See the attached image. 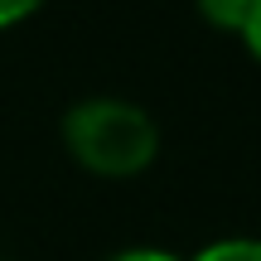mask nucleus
Returning a JSON list of instances; mask_svg holds the SVG:
<instances>
[{"label":"nucleus","instance_id":"obj_1","mask_svg":"<svg viewBox=\"0 0 261 261\" xmlns=\"http://www.w3.org/2000/svg\"><path fill=\"white\" fill-rule=\"evenodd\" d=\"M68 145L97 174H136L155 155V126L140 107L97 97L68 116Z\"/></svg>","mask_w":261,"mask_h":261},{"label":"nucleus","instance_id":"obj_2","mask_svg":"<svg viewBox=\"0 0 261 261\" xmlns=\"http://www.w3.org/2000/svg\"><path fill=\"white\" fill-rule=\"evenodd\" d=\"M203 15L213 19V24H232V29H242L247 15H252V0H203Z\"/></svg>","mask_w":261,"mask_h":261},{"label":"nucleus","instance_id":"obj_3","mask_svg":"<svg viewBox=\"0 0 261 261\" xmlns=\"http://www.w3.org/2000/svg\"><path fill=\"white\" fill-rule=\"evenodd\" d=\"M198 261H261V242H218Z\"/></svg>","mask_w":261,"mask_h":261},{"label":"nucleus","instance_id":"obj_4","mask_svg":"<svg viewBox=\"0 0 261 261\" xmlns=\"http://www.w3.org/2000/svg\"><path fill=\"white\" fill-rule=\"evenodd\" d=\"M34 5H39V0H0V24H15V19H24Z\"/></svg>","mask_w":261,"mask_h":261},{"label":"nucleus","instance_id":"obj_5","mask_svg":"<svg viewBox=\"0 0 261 261\" xmlns=\"http://www.w3.org/2000/svg\"><path fill=\"white\" fill-rule=\"evenodd\" d=\"M242 34H247V44H252L256 54H261V0H252V15H247Z\"/></svg>","mask_w":261,"mask_h":261},{"label":"nucleus","instance_id":"obj_6","mask_svg":"<svg viewBox=\"0 0 261 261\" xmlns=\"http://www.w3.org/2000/svg\"><path fill=\"white\" fill-rule=\"evenodd\" d=\"M116 261H174V256H165V252H126V256H116Z\"/></svg>","mask_w":261,"mask_h":261}]
</instances>
